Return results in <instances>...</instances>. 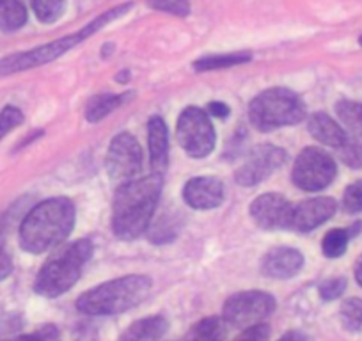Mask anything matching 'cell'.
I'll use <instances>...</instances> for the list:
<instances>
[{
    "label": "cell",
    "mask_w": 362,
    "mask_h": 341,
    "mask_svg": "<svg viewBox=\"0 0 362 341\" xmlns=\"http://www.w3.org/2000/svg\"><path fill=\"white\" fill-rule=\"evenodd\" d=\"M160 173L124 182L117 189L112 203V229L121 240H135L149 228L162 194Z\"/></svg>",
    "instance_id": "obj_1"
},
{
    "label": "cell",
    "mask_w": 362,
    "mask_h": 341,
    "mask_svg": "<svg viewBox=\"0 0 362 341\" xmlns=\"http://www.w3.org/2000/svg\"><path fill=\"white\" fill-rule=\"evenodd\" d=\"M75 226V207L66 197H54L34 207L20 226V242L27 253L41 254L66 240Z\"/></svg>",
    "instance_id": "obj_2"
},
{
    "label": "cell",
    "mask_w": 362,
    "mask_h": 341,
    "mask_svg": "<svg viewBox=\"0 0 362 341\" xmlns=\"http://www.w3.org/2000/svg\"><path fill=\"white\" fill-rule=\"evenodd\" d=\"M151 291V279L146 276H124L90 288L76 301L78 311L93 316L119 315L141 304Z\"/></svg>",
    "instance_id": "obj_3"
},
{
    "label": "cell",
    "mask_w": 362,
    "mask_h": 341,
    "mask_svg": "<svg viewBox=\"0 0 362 341\" xmlns=\"http://www.w3.org/2000/svg\"><path fill=\"white\" fill-rule=\"evenodd\" d=\"M128 9H132V4L117 6V8H112L110 11L102 13L98 18H95L90 23H87V25L83 27V29H80L78 33L69 34V36L61 37V40L50 41V43L43 45V47L33 48V50L8 55V57H4L0 61V75H13V73L25 71V69L36 68V66H43L47 64V62L55 61V59L61 57L62 54L69 52L71 48L78 47L82 41H86L87 37H90L95 33H98L100 29H103L107 23L114 22V20L127 15Z\"/></svg>",
    "instance_id": "obj_4"
},
{
    "label": "cell",
    "mask_w": 362,
    "mask_h": 341,
    "mask_svg": "<svg viewBox=\"0 0 362 341\" xmlns=\"http://www.w3.org/2000/svg\"><path fill=\"white\" fill-rule=\"evenodd\" d=\"M93 254L89 240H76L47 260L34 281L36 294L55 299L68 291L82 276V269Z\"/></svg>",
    "instance_id": "obj_5"
},
{
    "label": "cell",
    "mask_w": 362,
    "mask_h": 341,
    "mask_svg": "<svg viewBox=\"0 0 362 341\" xmlns=\"http://www.w3.org/2000/svg\"><path fill=\"white\" fill-rule=\"evenodd\" d=\"M249 117L254 128L259 132H270L300 123L305 117V105L300 96L291 89H267L252 100Z\"/></svg>",
    "instance_id": "obj_6"
},
{
    "label": "cell",
    "mask_w": 362,
    "mask_h": 341,
    "mask_svg": "<svg viewBox=\"0 0 362 341\" xmlns=\"http://www.w3.org/2000/svg\"><path fill=\"white\" fill-rule=\"evenodd\" d=\"M177 141L192 158H204L215 148L217 134L204 110L189 107L177 120Z\"/></svg>",
    "instance_id": "obj_7"
},
{
    "label": "cell",
    "mask_w": 362,
    "mask_h": 341,
    "mask_svg": "<svg viewBox=\"0 0 362 341\" xmlns=\"http://www.w3.org/2000/svg\"><path fill=\"white\" fill-rule=\"evenodd\" d=\"M337 175L336 162L320 148H305L293 166V182L305 192H318L329 187Z\"/></svg>",
    "instance_id": "obj_8"
},
{
    "label": "cell",
    "mask_w": 362,
    "mask_h": 341,
    "mask_svg": "<svg viewBox=\"0 0 362 341\" xmlns=\"http://www.w3.org/2000/svg\"><path fill=\"white\" fill-rule=\"evenodd\" d=\"M276 309V299L267 291H240L226 301L222 318L235 327H249L259 323Z\"/></svg>",
    "instance_id": "obj_9"
},
{
    "label": "cell",
    "mask_w": 362,
    "mask_h": 341,
    "mask_svg": "<svg viewBox=\"0 0 362 341\" xmlns=\"http://www.w3.org/2000/svg\"><path fill=\"white\" fill-rule=\"evenodd\" d=\"M142 167V149L137 139L128 132H121L112 139L107 151V170L116 182L135 180Z\"/></svg>",
    "instance_id": "obj_10"
},
{
    "label": "cell",
    "mask_w": 362,
    "mask_h": 341,
    "mask_svg": "<svg viewBox=\"0 0 362 341\" xmlns=\"http://www.w3.org/2000/svg\"><path fill=\"white\" fill-rule=\"evenodd\" d=\"M286 162V151L274 144L256 146L245 162L238 167L235 173V180L242 187L259 185L268 178L276 169H279Z\"/></svg>",
    "instance_id": "obj_11"
},
{
    "label": "cell",
    "mask_w": 362,
    "mask_h": 341,
    "mask_svg": "<svg viewBox=\"0 0 362 341\" xmlns=\"http://www.w3.org/2000/svg\"><path fill=\"white\" fill-rule=\"evenodd\" d=\"M293 204L281 194H263L250 204V217L261 229H288L291 228Z\"/></svg>",
    "instance_id": "obj_12"
},
{
    "label": "cell",
    "mask_w": 362,
    "mask_h": 341,
    "mask_svg": "<svg viewBox=\"0 0 362 341\" xmlns=\"http://www.w3.org/2000/svg\"><path fill=\"white\" fill-rule=\"evenodd\" d=\"M337 210V203L332 197H313L293 207L291 228L295 231L309 233L329 221Z\"/></svg>",
    "instance_id": "obj_13"
},
{
    "label": "cell",
    "mask_w": 362,
    "mask_h": 341,
    "mask_svg": "<svg viewBox=\"0 0 362 341\" xmlns=\"http://www.w3.org/2000/svg\"><path fill=\"white\" fill-rule=\"evenodd\" d=\"M183 200L194 210H211L224 201V185L214 176H199L187 182Z\"/></svg>",
    "instance_id": "obj_14"
},
{
    "label": "cell",
    "mask_w": 362,
    "mask_h": 341,
    "mask_svg": "<svg viewBox=\"0 0 362 341\" xmlns=\"http://www.w3.org/2000/svg\"><path fill=\"white\" fill-rule=\"evenodd\" d=\"M302 267L304 256L291 247H274L261 260V272L274 279H290L300 272Z\"/></svg>",
    "instance_id": "obj_15"
},
{
    "label": "cell",
    "mask_w": 362,
    "mask_h": 341,
    "mask_svg": "<svg viewBox=\"0 0 362 341\" xmlns=\"http://www.w3.org/2000/svg\"><path fill=\"white\" fill-rule=\"evenodd\" d=\"M148 142L153 173L162 175L169 162V134H167V127L160 116H153L149 120Z\"/></svg>",
    "instance_id": "obj_16"
},
{
    "label": "cell",
    "mask_w": 362,
    "mask_h": 341,
    "mask_svg": "<svg viewBox=\"0 0 362 341\" xmlns=\"http://www.w3.org/2000/svg\"><path fill=\"white\" fill-rule=\"evenodd\" d=\"M308 130L313 137L330 148H339L346 142L348 134L325 112H315L309 117Z\"/></svg>",
    "instance_id": "obj_17"
},
{
    "label": "cell",
    "mask_w": 362,
    "mask_h": 341,
    "mask_svg": "<svg viewBox=\"0 0 362 341\" xmlns=\"http://www.w3.org/2000/svg\"><path fill=\"white\" fill-rule=\"evenodd\" d=\"M167 320L163 316H148L132 323L119 336V341H158L167 333Z\"/></svg>",
    "instance_id": "obj_18"
},
{
    "label": "cell",
    "mask_w": 362,
    "mask_h": 341,
    "mask_svg": "<svg viewBox=\"0 0 362 341\" xmlns=\"http://www.w3.org/2000/svg\"><path fill=\"white\" fill-rule=\"evenodd\" d=\"M27 23V9L20 0H0V30L13 33Z\"/></svg>",
    "instance_id": "obj_19"
},
{
    "label": "cell",
    "mask_w": 362,
    "mask_h": 341,
    "mask_svg": "<svg viewBox=\"0 0 362 341\" xmlns=\"http://www.w3.org/2000/svg\"><path fill=\"white\" fill-rule=\"evenodd\" d=\"M127 95H100L90 98L86 107V117L89 123H98L105 120L110 112L117 109L124 102Z\"/></svg>",
    "instance_id": "obj_20"
},
{
    "label": "cell",
    "mask_w": 362,
    "mask_h": 341,
    "mask_svg": "<svg viewBox=\"0 0 362 341\" xmlns=\"http://www.w3.org/2000/svg\"><path fill=\"white\" fill-rule=\"evenodd\" d=\"M252 61V54L249 52H236V54H224V55H206L201 57L192 64L196 71H214V69L231 68V66L243 64V62Z\"/></svg>",
    "instance_id": "obj_21"
},
{
    "label": "cell",
    "mask_w": 362,
    "mask_h": 341,
    "mask_svg": "<svg viewBox=\"0 0 362 341\" xmlns=\"http://www.w3.org/2000/svg\"><path fill=\"white\" fill-rule=\"evenodd\" d=\"M226 340V327L222 318L218 316H210V318L201 320L199 323L190 329L187 334L185 341H224Z\"/></svg>",
    "instance_id": "obj_22"
},
{
    "label": "cell",
    "mask_w": 362,
    "mask_h": 341,
    "mask_svg": "<svg viewBox=\"0 0 362 341\" xmlns=\"http://www.w3.org/2000/svg\"><path fill=\"white\" fill-rule=\"evenodd\" d=\"M336 112L341 123L355 135H362V103L341 100L336 103Z\"/></svg>",
    "instance_id": "obj_23"
},
{
    "label": "cell",
    "mask_w": 362,
    "mask_h": 341,
    "mask_svg": "<svg viewBox=\"0 0 362 341\" xmlns=\"http://www.w3.org/2000/svg\"><path fill=\"white\" fill-rule=\"evenodd\" d=\"M177 231H180V224L176 217L165 214L149 228V240L153 243H169L176 238Z\"/></svg>",
    "instance_id": "obj_24"
},
{
    "label": "cell",
    "mask_w": 362,
    "mask_h": 341,
    "mask_svg": "<svg viewBox=\"0 0 362 341\" xmlns=\"http://www.w3.org/2000/svg\"><path fill=\"white\" fill-rule=\"evenodd\" d=\"M350 233L348 229H330L322 242V250L327 258H339L346 253L348 240H350Z\"/></svg>",
    "instance_id": "obj_25"
},
{
    "label": "cell",
    "mask_w": 362,
    "mask_h": 341,
    "mask_svg": "<svg viewBox=\"0 0 362 341\" xmlns=\"http://www.w3.org/2000/svg\"><path fill=\"white\" fill-rule=\"evenodd\" d=\"M34 15L43 23H54L64 15L66 0H30Z\"/></svg>",
    "instance_id": "obj_26"
},
{
    "label": "cell",
    "mask_w": 362,
    "mask_h": 341,
    "mask_svg": "<svg viewBox=\"0 0 362 341\" xmlns=\"http://www.w3.org/2000/svg\"><path fill=\"white\" fill-rule=\"evenodd\" d=\"M341 322L344 329L358 330L362 327V299L350 297L341 304Z\"/></svg>",
    "instance_id": "obj_27"
},
{
    "label": "cell",
    "mask_w": 362,
    "mask_h": 341,
    "mask_svg": "<svg viewBox=\"0 0 362 341\" xmlns=\"http://www.w3.org/2000/svg\"><path fill=\"white\" fill-rule=\"evenodd\" d=\"M339 151V158L346 163L351 169H361L362 167V144L355 139L348 137L343 146L337 148Z\"/></svg>",
    "instance_id": "obj_28"
},
{
    "label": "cell",
    "mask_w": 362,
    "mask_h": 341,
    "mask_svg": "<svg viewBox=\"0 0 362 341\" xmlns=\"http://www.w3.org/2000/svg\"><path fill=\"white\" fill-rule=\"evenodd\" d=\"M23 120H25V117H23V112L18 107L8 105L0 110V141H2L13 128L22 125Z\"/></svg>",
    "instance_id": "obj_29"
},
{
    "label": "cell",
    "mask_w": 362,
    "mask_h": 341,
    "mask_svg": "<svg viewBox=\"0 0 362 341\" xmlns=\"http://www.w3.org/2000/svg\"><path fill=\"white\" fill-rule=\"evenodd\" d=\"M149 6L158 11L169 13L174 16H189L190 4L189 0H149Z\"/></svg>",
    "instance_id": "obj_30"
},
{
    "label": "cell",
    "mask_w": 362,
    "mask_h": 341,
    "mask_svg": "<svg viewBox=\"0 0 362 341\" xmlns=\"http://www.w3.org/2000/svg\"><path fill=\"white\" fill-rule=\"evenodd\" d=\"M343 208L348 214H358L362 212V180L348 185L343 194Z\"/></svg>",
    "instance_id": "obj_31"
},
{
    "label": "cell",
    "mask_w": 362,
    "mask_h": 341,
    "mask_svg": "<svg viewBox=\"0 0 362 341\" xmlns=\"http://www.w3.org/2000/svg\"><path fill=\"white\" fill-rule=\"evenodd\" d=\"M344 290H346V279L334 277V279H327L325 283L320 284V297L323 301H334V299L341 297Z\"/></svg>",
    "instance_id": "obj_32"
},
{
    "label": "cell",
    "mask_w": 362,
    "mask_h": 341,
    "mask_svg": "<svg viewBox=\"0 0 362 341\" xmlns=\"http://www.w3.org/2000/svg\"><path fill=\"white\" fill-rule=\"evenodd\" d=\"M270 337V329L264 323H254V325L245 327L242 334L235 341H268Z\"/></svg>",
    "instance_id": "obj_33"
},
{
    "label": "cell",
    "mask_w": 362,
    "mask_h": 341,
    "mask_svg": "<svg viewBox=\"0 0 362 341\" xmlns=\"http://www.w3.org/2000/svg\"><path fill=\"white\" fill-rule=\"evenodd\" d=\"M55 337H57V329L54 325H45L33 334H23V336H16L4 341H52Z\"/></svg>",
    "instance_id": "obj_34"
},
{
    "label": "cell",
    "mask_w": 362,
    "mask_h": 341,
    "mask_svg": "<svg viewBox=\"0 0 362 341\" xmlns=\"http://www.w3.org/2000/svg\"><path fill=\"white\" fill-rule=\"evenodd\" d=\"M13 272V262L9 254L0 247V281L6 279Z\"/></svg>",
    "instance_id": "obj_35"
},
{
    "label": "cell",
    "mask_w": 362,
    "mask_h": 341,
    "mask_svg": "<svg viewBox=\"0 0 362 341\" xmlns=\"http://www.w3.org/2000/svg\"><path fill=\"white\" fill-rule=\"evenodd\" d=\"M208 112L215 117H228L229 112H231V109L222 102H211L210 105H208Z\"/></svg>",
    "instance_id": "obj_36"
},
{
    "label": "cell",
    "mask_w": 362,
    "mask_h": 341,
    "mask_svg": "<svg viewBox=\"0 0 362 341\" xmlns=\"http://www.w3.org/2000/svg\"><path fill=\"white\" fill-rule=\"evenodd\" d=\"M279 341H313L308 334H304L302 330H290V333L284 334Z\"/></svg>",
    "instance_id": "obj_37"
},
{
    "label": "cell",
    "mask_w": 362,
    "mask_h": 341,
    "mask_svg": "<svg viewBox=\"0 0 362 341\" xmlns=\"http://www.w3.org/2000/svg\"><path fill=\"white\" fill-rule=\"evenodd\" d=\"M355 279H357V283L362 287V254L361 258L357 260V263H355Z\"/></svg>",
    "instance_id": "obj_38"
},
{
    "label": "cell",
    "mask_w": 362,
    "mask_h": 341,
    "mask_svg": "<svg viewBox=\"0 0 362 341\" xmlns=\"http://www.w3.org/2000/svg\"><path fill=\"white\" fill-rule=\"evenodd\" d=\"M358 45H361V47H362V36L358 37Z\"/></svg>",
    "instance_id": "obj_39"
}]
</instances>
